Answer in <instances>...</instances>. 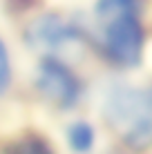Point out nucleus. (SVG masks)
<instances>
[{"instance_id": "f257e3e1", "label": "nucleus", "mask_w": 152, "mask_h": 154, "mask_svg": "<svg viewBox=\"0 0 152 154\" xmlns=\"http://www.w3.org/2000/svg\"><path fill=\"white\" fill-rule=\"evenodd\" d=\"M145 0H96L90 40L96 45L110 65L119 69H134L143 60L145 29L141 23Z\"/></svg>"}, {"instance_id": "f03ea898", "label": "nucleus", "mask_w": 152, "mask_h": 154, "mask_svg": "<svg viewBox=\"0 0 152 154\" xmlns=\"http://www.w3.org/2000/svg\"><path fill=\"white\" fill-rule=\"evenodd\" d=\"M103 119L128 150L152 147V85L116 83L103 98Z\"/></svg>"}, {"instance_id": "7ed1b4c3", "label": "nucleus", "mask_w": 152, "mask_h": 154, "mask_svg": "<svg viewBox=\"0 0 152 154\" xmlns=\"http://www.w3.org/2000/svg\"><path fill=\"white\" fill-rule=\"evenodd\" d=\"M34 87L38 96L54 105L60 112L74 109L83 98V81L78 74L65 63L60 56L54 54H43L36 65V76H34Z\"/></svg>"}, {"instance_id": "20e7f679", "label": "nucleus", "mask_w": 152, "mask_h": 154, "mask_svg": "<svg viewBox=\"0 0 152 154\" xmlns=\"http://www.w3.org/2000/svg\"><path fill=\"white\" fill-rule=\"evenodd\" d=\"M90 40V31L76 20L67 18L58 11H47L34 18L25 29V42L34 51L58 56L63 49H70L74 45Z\"/></svg>"}, {"instance_id": "39448f33", "label": "nucleus", "mask_w": 152, "mask_h": 154, "mask_svg": "<svg viewBox=\"0 0 152 154\" xmlns=\"http://www.w3.org/2000/svg\"><path fill=\"white\" fill-rule=\"evenodd\" d=\"M65 139L74 154H90L94 150V143H96V130L87 121H74L67 125Z\"/></svg>"}, {"instance_id": "423d86ee", "label": "nucleus", "mask_w": 152, "mask_h": 154, "mask_svg": "<svg viewBox=\"0 0 152 154\" xmlns=\"http://www.w3.org/2000/svg\"><path fill=\"white\" fill-rule=\"evenodd\" d=\"M2 154H54L49 141H45L38 134H25L23 139L9 143Z\"/></svg>"}, {"instance_id": "0eeeda50", "label": "nucleus", "mask_w": 152, "mask_h": 154, "mask_svg": "<svg viewBox=\"0 0 152 154\" xmlns=\"http://www.w3.org/2000/svg\"><path fill=\"white\" fill-rule=\"evenodd\" d=\"M14 78V63H11V54H9L7 42L0 38V96L9 89Z\"/></svg>"}]
</instances>
